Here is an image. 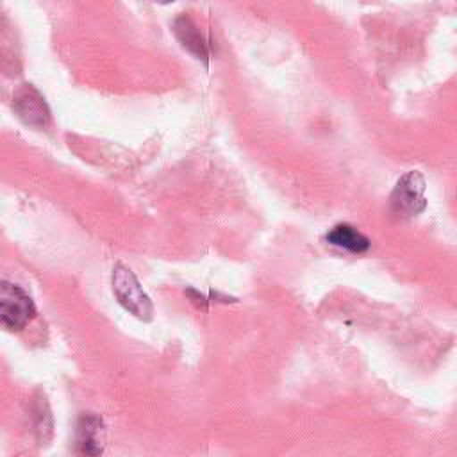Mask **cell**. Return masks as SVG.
<instances>
[{
	"mask_svg": "<svg viewBox=\"0 0 457 457\" xmlns=\"http://www.w3.org/2000/svg\"><path fill=\"white\" fill-rule=\"evenodd\" d=\"M112 293L118 303L136 316L141 321H150L154 318V303L150 296L141 287L137 277L123 264H116L112 268Z\"/></svg>",
	"mask_w": 457,
	"mask_h": 457,
	"instance_id": "1",
	"label": "cell"
},
{
	"mask_svg": "<svg viewBox=\"0 0 457 457\" xmlns=\"http://www.w3.org/2000/svg\"><path fill=\"white\" fill-rule=\"evenodd\" d=\"M389 205L400 218H411L425 211V179L418 170H409L396 180L389 196Z\"/></svg>",
	"mask_w": 457,
	"mask_h": 457,
	"instance_id": "2",
	"label": "cell"
},
{
	"mask_svg": "<svg viewBox=\"0 0 457 457\" xmlns=\"http://www.w3.org/2000/svg\"><path fill=\"white\" fill-rule=\"evenodd\" d=\"M36 316L32 298L16 284L4 280L0 287V320L5 330L18 332Z\"/></svg>",
	"mask_w": 457,
	"mask_h": 457,
	"instance_id": "3",
	"label": "cell"
},
{
	"mask_svg": "<svg viewBox=\"0 0 457 457\" xmlns=\"http://www.w3.org/2000/svg\"><path fill=\"white\" fill-rule=\"evenodd\" d=\"M16 116L29 127L45 129L50 121V109L43 95L32 84H21L12 95Z\"/></svg>",
	"mask_w": 457,
	"mask_h": 457,
	"instance_id": "4",
	"label": "cell"
},
{
	"mask_svg": "<svg viewBox=\"0 0 457 457\" xmlns=\"http://www.w3.org/2000/svg\"><path fill=\"white\" fill-rule=\"evenodd\" d=\"M104 421L95 412L80 414L75 428V448L82 457H98L104 452Z\"/></svg>",
	"mask_w": 457,
	"mask_h": 457,
	"instance_id": "5",
	"label": "cell"
},
{
	"mask_svg": "<svg viewBox=\"0 0 457 457\" xmlns=\"http://www.w3.org/2000/svg\"><path fill=\"white\" fill-rule=\"evenodd\" d=\"M173 32L186 50H189L198 59H204V61L209 59L211 46H209L207 39L204 37L202 30L198 29V25L187 14H180L175 18Z\"/></svg>",
	"mask_w": 457,
	"mask_h": 457,
	"instance_id": "6",
	"label": "cell"
},
{
	"mask_svg": "<svg viewBox=\"0 0 457 457\" xmlns=\"http://www.w3.org/2000/svg\"><path fill=\"white\" fill-rule=\"evenodd\" d=\"M325 239H327L328 245L343 248V250L352 252V253H364L371 246V241L361 230H357L350 223H337V225H334L327 232Z\"/></svg>",
	"mask_w": 457,
	"mask_h": 457,
	"instance_id": "7",
	"label": "cell"
},
{
	"mask_svg": "<svg viewBox=\"0 0 457 457\" xmlns=\"http://www.w3.org/2000/svg\"><path fill=\"white\" fill-rule=\"evenodd\" d=\"M34 412V430L39 443H46L52 437V416L46 402L39 398L32 409Z\"/></svg>",
	"mask_w": 457,
	"mask_h": 457,
	"instance_id": "8",
	"label": "cell"
}]
</instances>
